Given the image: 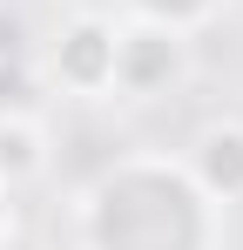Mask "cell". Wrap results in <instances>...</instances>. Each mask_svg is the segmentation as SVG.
I'll return each mask as SVG.
<instances>
[{
	"mask_svg": "<svg viewBox=\"0 0 243 250\" xmlns=\"http://www.w3.org/2000/svg\"><path fill=\"white\" fill-rule=\"evenodd\" d=\"M75 250H223V203L182 156L135 149L101 163L81 189Z\"/></svg>",
	"mask_w": 243,
	"mask_h": 250,
	"instance_id": "1",
	"label": "cell"
},
{
	"mask_svg": "<svg viewBox=\"0 0 243 250\" xmlns=\"http://www.w3.org/2000/svg\"><path fill=\"white\" fill-rule=\"evenodd\" d=\"M189 82V34H169L149 21L115 27V95L128 102H162Z\"/></svg>",
	"mask_w": 243,
	"mask_h": 250,
	"instance_id": "2",
	"label": "cell"
},
{
	"mask_svg": "<svg viewBox=\"0 0 243 250\" xmlns=\"http://www.w3.org/2000/svg\"><path fill=\"white\" fill-rule=\"evenodd\" d=\"M115 27L108 14H75L61 21V34L47 41V82L75 102H101L115 95Z\"/></svg>",
	"mask_w": 243,
	"mask_h": 250,
	"instance_id": "3",
	"label": "cell"
},
{
	"mask_svg": "<svg viewBox=\"0 0 243 250\" xmlns=\"http://www.w3.org/2000/svg\"><path fill=\"white\" fill-rule=\"evenodd\" d=\"M182 163H189V176H196L223 209L243 203V122H209V128H196V142L182 149Z\"/></svg>",
	"mask_w": 243,
	"mask_h": 250,
	"instance_id": "4",
	"label": "cell"
},
{
	"mask_svg": "<svg viewBox=\"0 0 243 250\" xmlns=\"http://www.w3.org/2000/svg\"><path fill=\"white\" fill-rule=\"evenodd\" d=\"M128 21H149V27H169V34H196L223 14V0H122Z\"/></svg>",
	"mask_w": 243,
	"mask_h": 250,
	"instance_id": "5",
	"label": "cell"
},
{
	"mask_svg": "<svg viewBox=\"0 0 243 250\" xmlns=\"http://www.w3.org/2000/svg\"><path fill=\"white\" fill-rule=\"evenodd\" d=\"M7 237H14V223H7V196H0V250H7Z\"/></svg>",
	"mask_w": 243,
	"mask_h": 250,
	"instance_id": "6",
	"label": "cell"
}]
</instances>
